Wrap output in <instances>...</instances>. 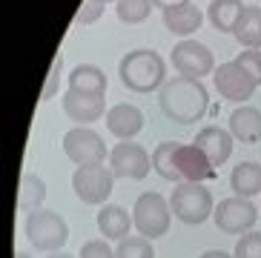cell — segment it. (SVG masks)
Segmentation results:
<instances>
[{"mask_svg": "<svg viewBox=\"0 0 261 258\" xmlns=\"http://www.w3.org/2000/svg\"><path fill=\"white\" fill-rule=\"evenodd\" d=\"M63 152L66 158L77 167H92V164H103L109 158V149L103 144V138L95 132L92 126H75L63 135Z\"/></svg>", "mask_w": 261, "mask_h": 258, "instance_id": "7", "label": "cell"}, {"mask_svg": "<svg viewBox=\"0 0 261 258\" xmlns=\"http://www.w3.org/2000/svg\"><path fill=\"white\" fill-rule=\"evenodd\" d=\"M72 92H86V95H107V75L95 63H77L69 72V86Z\"/></svg>", "mask_w": 261, "mask_h": 258, "instance_id": "19", "label": "cell"}, {"mask_svg": "<svg viewBox=\"0 0 261 258\" xmlns=\"http://www.w3.org/2000/svg\"><path fill=\"white\" fill-rule=\"evenodd\" d=\"M132 227H135V221L121 204H103L98 210V229L107 241H123Z\"/></svg>", "mask_w": 261, "mask_h": 258, "instance_id": "16", "label": "cell"}, {"mask_svg": "<svg viewBox=\"0 0 261 258\" xmlns=\"http://www.w3.org/2000/svg\"><path fill=\"white\" fill-rule=\"evenodd\" d=\"M213 84H215V92H218L221 98L232 100V104H244V100H250L255 95V89H258L255 78L250 75L244 66H238L236 61L215 66Z\"/></svg>", "mask_w": 261, "mask_h": 258, "instance_id": "11", "label": "cell"}, {"mask_svg": "<svg viewBox=\"0 0 261 258\" xmlns=\"http://www.w3.org/2000/svg\"><path fill=\"white\" fill-rule=\"evenodd\" d=\"M178 141H164L152 149V169L161 175L164 181H175L181 184V172L175 167V152H178Z\"/></svg>", "mask_w": 261, "mask_h": 258, "instance_id": "24", "label": "cell"}, {"mask_svg": "<svg viewBox=\"0 0 261 258\" xmlns=\"http://www.w3.org/2000/svg\"><path fill=\"white\" fill-rule=\"evenodd\" d=\"M232 38L244 49H261V6H247L241 20L236 23Z\"/></svg>", "mask_w": 261, "mask_h": 258, "instance_id": "23", "label": "cell"}, {"mask_svg": "<svg viewBox=\"0 0 261 258\" xmlns=\"http://www.w3.org/2000/svg\"><path fill=\"white\" fill-rule=\"evenodd\" d=\"M103 123L118 141H132L144 129V112L132 104H115V107H109Z\"/></svg>", "mask_w": 261, "mask_h": 258, "instance_id": "15", "label": "cell"}, {"mask_svg": "<svg viewBox=\"0 0 261 258\" xmlns=\"http://www.w3.org/2000/svg\"><path fill=\"white\" fill-rule=\"evenodd\" d=\"M198 258H236V255H230V252H224V250H207V252H201Z\"/></svg>", "mask_w": 261, "mask_h": 258, "instance_id": "33", "label": "cell"}, {"mask_svg": "<svg viewBox=\"0 0 261 258\" xmlns=\"http://www.w3.org/2000/svg\"><path fill=\"white\" fill-rule=\"evenodd\" d=\"M115 258H155L152 241L144 236H126L123 241H118Z\"/></svg>", "mask_w": 261, "mask_h": 258, "instance_id": "26", "label": "cell"}, {"mask_svg": "<svg viewBox=\"0 0 261 258\" xmlns=\"http://www.w3.org/2000/svg\"><path fill=\"white\" fill-rule=\"evenodd\" d=\"M15 258H32V255H29L26 250H17V252H15Z\"/></svg>", "mask_w": 261, "mask_h": 258, "instance_id": "35", "label": "cell"}, {"mask_svg": "<svg viewBox=\"0 0 261 258\" xmlns=\"http://www.w3.org/2000/svg\"><path fill=\"white\" fill-rule=\"evenodd\" d=\"M109 169L115 178H126V181H144L152 172V152H146L141 144H129L121 141L109 149Z\"/></svg>", "mask_w": 261, "mask_h": 258, "instance_id": "10", "label": "cell"}, {"mask_svg": "<svg viewBox=\"0 0 261 258\" xmlns=\"http://www.w3.org/2000/svg\"><path fill=\"white\" fill-rule=\"evenodd\" d=\"M201 23H204V15H201V9L195 6V3L164 9V26H167L172 35H178V38H184V40L201 29Z\"/></svg>", "mask_w": 261, "mask_h": 258, "instance_id": "17", "label": "cell"}, {"mask_svg": "<svg viewBox=\"0 0 261 258\" xmlns=\"http://www.w3.org/2000/svg\"><path fill=\"white\" fill-rule=\"evenodd\" d=\"M77 258H115V250L109 247L107 238H92V241H84Z\"/></svg>", "mask_w": 261, "mask_h": 258, "instance_id": "29", "label": "cell"}, {"mask_svg": "<svg viewBox=\"0 0 261 258\" xmlns=\"http://www.w3.org/2000/svg\"><path fill=\"white\" fill-rule=\"evenodd\" d=\"M213 221L224 236H244V233H250V229L255 227L258 210L253 207L250 198L232 195V198H224L221 204H215Z\"/></svg>", "mask_w": 261, "mask_h": 258, "instance_id": "9", "label": "cell"}, {"mask_svg": "<svg viewBox=\"0 0 261 258\" xmlns=\"http://www.w3.org/2000/svg\"><path fill=\"white\" fill-rule=\"evenodd\" d=\"M118 20L121 23H129V26H135V23H144L146 17H149V12H152V0H118Z\"/></svg>", "mask_w": 261, "mask_h": 258, "instance_id": "25", "label": "cell"}, {"mask_svg": "<svg viewBox=\"0 0 261 258\" xmlns=\"http://www.w3.org/2000/svg\"><path fill=\"white\" fill-rule=\"evenodd\" d=\"M169 207H172V215H175L181 224H204L210 215L215 213L213 204V192L204 187V184H192V181H181L169 195Z\"/></svg>", "mask_w": 261, "mask_h": 258, "instance_id": "4", "label": "cell"}, {"mask_svg": "<svg viewBox=\"0 0 261 258\" xmlns=\"http://www.w3.org/2000/svg\"><path fill=\"white\" fill-rule=\"evenodd\" d=\"M103 3H109V0H103ZM115 3H118V0H115Z\"/></svg>", "mask_w": 261, "mask_h": 258, "instance_id": "36", "label": "cell"}, {"mask_svg": "<svg viewBox=\"0 0 261 258\" xmlns=\"http://www.w3.org/2000/svg\"><path fill=\"white\" fill-rule=\"evenodd\" d=\"M244 3L241 0H213L207 9V20L213 23L218 32H224V35H232L236 32V23L241 20V15H244Z\"/></svg>", "mask_w": 261, "mask_h": 258, "instance_id": "21", "label": "cell"}, {"mask_svg": "<svg viewBox=\"0 0 261 258\" xmlns=\"http://www.w3.org/2000/svg\"><path fill=\"white\" fill-rule=\"evenodd\" d=\"M112 187H115V175H112L109 167H103V164L77 167L75 175H72V190H75V195L89 207L109 204Z\"/></svg>", "mask_w": 261, "mask_h": 258, "instance_id": "6", "label": "cell"}, {"mask_svg": "<svg viewBox=\"0 0 261 258\" xmlns=\"http://www.w3.org/2000/svg\"><path fill=\"white\" fill-rule=\"evenodd\" d=\"M232 141L236 138L230 135V129L210 123V126H201V132L195 135L192 144L207 152V158L213 161V167H224V161H230V155H232Z\"/></svg>", "mask_w": 261, "mask_h": 258, "instance_id": "14", "label": "cell"}, {"mask_svg": "<svg viewBox=\"0 0 261 258\" xmlns=\"http://www.w3.org/2000/svg\"><path fill=\"white\" fill-rule=\"evenodd\" d=\"M175 167L181 172V181H192V184H204L207 178L215 175L213 161L207 158V152L198 149L195 144H184L175 152Z\"/></svg>", "mask_w": 261, "mask_h": 258, "instance_id": "13", "label": "cell"}, {"mask_svg": "<svg viewBox=\"0 0 261 258\" xmlns=\"http://www.w3.org/2000/svg\"><path fill=\"white\" fill-rule=\"evenodd\" d=\"M184 3H192V0H152V6H158L164 12V9H172V6H184Z\"/></svg>", "mask_w": 261, "mask_h": 258, "instance_id": "32", "label": "cell"}, {"mask_svg": "<svg viewBox=\"0 0 261 258\" xmlns=\"http://www.w3.org/2000/svg\"><path fill=\"white\" fill-rule=\"evenodd\" d=\"M232 255L236 258H261V233L258 229H250L244 236H238Z\"/></svg>", "mask_w": 261, "mask_h": 258, "instance_id": "27", "label": "cell"}, {"mask_svg": "<svg viewBox=\"0 0 261 258\" xmlns=\"http://www.w3.org/2000/svg\"><path fill=\"white\" fill-rule=\"evenodd\" d=\"M230 190L241 198L258 195L261 192V164H255V161H241L238 167H232Z\"/></svg>", "mask_w": 261, "mask_h": 258, "instance_id": "22", "label": "cell"}, {"mask_svg": "<svg viewBox=\"0 0 261 258\" xmlns=\"http://www.w3.org/2000/svg\"><path fill=\"white\" fill-rule=\"evenodd\" d=\"M63 115L75 121L77 126H89V123L107 118V95H86V92H63Z\"/></svg>", "mask_w": 261, "mask_h": 258, "instance_id": "12", "label": "cell"}, {"mask_svg": "<svg viewBox=\"0 0 261 258\" xmlns=\"http://www.w3.org/2000/svg\"><path fill=\"white\" fill-rule=\"evenodd\" d=\"M61 66H63V52H58L55 55V61H52V69H49L46 86L40 89V100L55 98V92H58V86H61Z\"/></svg>", "mask_w": 261, "mask_h": 258, "instance_id": "31", "label": "cell"}, {"mask_svg": "<svg viewBox=\"0 0 261 258\" xmlns=\"http://www.w3.org/2000/svg\"><path fill=\"white\" fill-rule=\"evenodd\" d=\"M46 258H75V255H69V252H49Z\"/></svg>", "mask_w": 261, "mask_h": 258, "instance_id": "34", "label": "cell"}, {"mask_svg": "<svg viewBox=\"0 0 261 258\" xmlns=\"http://www.w3.org/2000/svg\"><path fill=\"white\" fill-rule=\"evenodd\" d=\"M158 104H161V112L167 115L172 123L190 126V123L201 121V118L207 115L210 92L201 81H192V78H172V81H167V84L161 86Z\"/></svg>", "mask_w": 261, "mask_h": 258, "instance_id": "1", "label": "cell"}, {"mask_svg": "<svg viewBox=\"0 0 261 258\" xmlns=\"http://www.w3.org/2000/svg\"><path fill=\"white\" fill-rule=\"evenodd\" d=\"M132 221H135L138 236L149 238V241H158L161 236L169 233L172 207H169V201L161 192H141L135 207H132Z\"/></svg>", "mask_w": 261, "mask_h": 258, "instance_id": "5", "label": "cell"}, {"mask_svg": "<svg viewBox=\"0 0 261 258\" xmlns=\"http://www.w3.org/2000/svg\"><path fill=\"white\" fill-rule=\"evenodd\" d=\"M23 236L29 238V244L35 250L58 252L63 244L69 241V224L55 210H35V213H26Z\"/></svg>", "mask_w": 261, "mask_h": 258, "instance_id": "3", "label": "cell"}, {"mask_svg": "<svg viewBox=\"0 0 261 258\" xmlns=\"http://www.w3.org/2000/svg\"><path fill=\"white\" fill-rule=\"evenodd\" d=\"M230 135L241 144H258L261 141V109L238 107L230 115Z\"/></svg>", "mask_w": 261, "mask_h": 258, "instance_id": "18", "label": "cell"}, {"mask_svg": "<svg viewBox=\"0 0 261 258\" xmlns=\"http://www.w3.org/2000/svg\"><path fill=\"white\" fill-rule=\"evenodd\" d=\"M236 63L244 66L247 72L255 78V84L261 86V49H244V52H238Z\"/></svg>", "mask_w": 261, "mask_h": 258, "instance_id": "30", "label": "cell"}, {"mask_svg": "<svg viewBox=\"0 0 261 258\" xmlns=\"http://www.w3.org/2000/svg\"><path fill=\"white\" fill-rule=\"evenodd\" d=\"M103 9H107L103 0H84L81 9L75 12V23L77 26H89V23H95L100 15H103Z\"/></svg>", "mask_w": 261, "mask_h": 258, "instance_id": "28", "label": "cell"}, {"mask_svg": "<svg viewBox=\"0 0 261 258\" xmlns=\"http://www.w3.org/2000/svg\"><path fill=\"white\" fill-rule=\"evenodd\" d=\"M43 201H46V181L38 172H23L17 187V210L35 213V210H43Z\"/></svg>", "mask_w": 261, "mask_h": 258, "instance_id": "20", "label": "cell"}, {"mask_svg": "<svg viewBox=\"0 0 261 258\" xmlns=\"http://www.w3.org/2000/svg\"><path fill=\"white\" fill-rule=\"evenodd\" d=\"M118 75H121V84L129 92L149 95L158 86H164L167 63H164V58L155 49H132V52H126L121 58Z\"/></svg>", "mask_w": 261, "mask_h": 258, "instance_id": "2", "label": "cell"}, {"mask_svg": "<svg viewBox=\"0 0 261 258\" xmlns=\"http://www.w3.org/2000/svg\"><path fill=\"white\" fill-rule=\"evenodd\" d=\"M169 63L175 66L178 78H192V81H201L204 75H213L215 72V58L204 43L198 40H178L169 52Z\"/></svg>", "mask_w": 261, "mask_h": 258, "instance_id": "8", "label": "cell"}]
</instances>
